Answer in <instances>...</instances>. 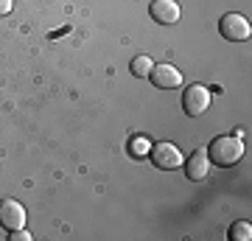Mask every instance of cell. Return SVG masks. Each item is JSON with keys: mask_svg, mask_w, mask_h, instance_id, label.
Instances as JSON below:
<instances>
[{"mask_svg": "<svg viewBox=\"0 0 252 241\" xmlns=\"http://www.w3.org/2000/svg\"><path fill=\"white\" fill-rule=\"evenodd\" d=\"M205 152H207V160L224 169V166H235V163L244 157V143H241V138H235V135H219Z\"/></svg>", "mask_w": 252, "mask_h": 241, "instance_id": "6da1fadb", "label": "cell"}, {"mask_svg": "<svg viewBox=\"0 0 252 241\" xmlns=\"http://www.w3.org/2000/svg\"><path fill=\"white\" fill-rule=\"evenodd\" d=\"M219 34L230 39V42H244V39H250L252 26L244 14H224L219 20Z\"/></svg>", "mask_w": 252, "mask_h": 241, "instance_id": "7a4b0ae2", "label": "cell"}, {"mask_svg": "<svg viewBox=\"0 0 252 241\" xmlns=\"http://www.w3.org/2000/svg\"><path fill=\"white\" fill-rule=\"evenodd\" d=\"M149 154H152V163L157 166V169L162 171H174L182 166V152L174 146V143H154L152 149H149Z\"/></svg>", "mask_w": 252, "mask_h": 241, "instance_id": "3957f363", "label": "cell"}, {"mask_svg": "<svg viewBox=\"0 0 252 241\" xmlns=\"http://www.w3.org/2000/svg\"><path fill=\"white\" fill-rule=\"evenodd\" d=\"M207 107H210V90L207 87H202V84H190V87L182 93V109H185L190 118H199Z\"/></svg>", "mask_w": 252, "mask_h": 241, "instance_id": "277c9868", "label": "cell"}, {"mask_svg": "<svg viewBox=\"0 0 252 241\" xmlns=\"http://www.w3.org/2000/svg\"><path fill=\"white\" fill-rule=\"evenodd\" d=\"M0 224L9 233L17 230V227H26V207L17 199H3L0 202Z\"/></svg>", "mask_w": 252, "mask_h": 241, "instance_id": "5b68a950", "label": "cell"}, {"mask_svg": "<svg viewBox=\"0 0 252 241\" xmlns=\"http://www.w3.org/2000/svg\"><path fill=\"white\" fill-rule=\"evenodd\" d=\"M149 14H152L160 26H174V23H180V3L177 0H152V6H149Z\"/></svg>", "mask_w": 252, "mask_h": 241, "instance_id": "8992f818", "label": "cell"}, {"mask_svg": "<svg viewBox=\"0 0 252 241\" xmlns=\"http://www.w3.org/2000/svg\"><path fill=\"white\" fill-rule=\"evenodd\" d=\"M149 79L157 84L160 90H174L182 84V73L174 68V65H152V73Z\"/></svg>", "mask_w": 252, "mask_h": 241, "instance_id": "52a82bcc", "label": "cell"}, {"mask_svg": "<svg viewBox=\"0 0 252 241\" xmlns=\"http://www.w3.org/2000/svg\"><path fill=\"white\" fill-rule=\"evenodd\" d=\"M182 166H185V177L193 179V182H202V179L207 177V169H210L207 152H205V149H196L188 160H182Z\"/></svg>", "mask_w": 252, "mask_h": 241, "instance_id": "ba28073f", "label": "cell"}, {"mask_svg": "<svg viewBox=\"0 0 252 241\" xmlns=\"http://www.w3.org/2000/svg\"><path fill=\"white\" fill-rule=\"evenodd\" d=\"M152 56H135L132 59V76H137V79H149V73H152Z\"/></svg>", "mask_w": 252, "mask_h": 241, "instance_id": "9c48e42d", "label": "cell"}, {"mask_svg": "<svg viewBox=\"0 0 252 241\" xmlns=\"http://www.w3.org/2000/svg\"><path fill=\"white\" fill-rule=\"evenodd\" d=\"M230 241H250L252 239V224L250 222H235L230 224Z\"/></svg>", "mask_w": 252, "mask_h": 241, "instance_id": "30bf717a", "label": "cell"}, {"mask_svg": "<svg viewBox=\"0 0 252 241\" xmlns=\"http://www.w3.org/2000/svg\"><path fill=\"white\" fill-rule=\"evenodd\" d=\"M129 149H132V154H146V152H149V143L140 138V140H132V143H129Z\"/></svg>", "mask_w": 252, "mask_h": 241, "instance_id": "8fae6325", "label": "cell"}, {"mask_svg": "<svg viewBox=\"0 0 252 241\" xmlns=\"http://www.w3.org/2000/svg\"><path fill=\"white\" fill-rule=\"evenodd\" d=\"M11 241H31V233L26 227H17V230H11Z\"/></svg>", "mask_w": 252, "mask_h": 241, "instance_id": "7c38bea8", "label": "cell"}, {"mask_svg": "<svg viewBox=\"0 0 252 241\" xmlns=\"http://www.w3.org/2000/svg\"><path fill=\"white\" fill-rule=\"evenodd\" d=\"M11 6H14V0H0V17H6L11 11Z\"/></svg>", "mask_w": 252, "mask_h": 241, "instance_id": "4fadbf2b", "label": "cell"}]
</instances>
